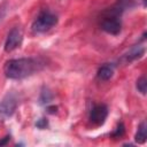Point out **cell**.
Instances as JSON below:
<instances>
[{
    "instance_id": "obj_7",
    "label": "cell",
    "mask_w": 147,
    "mask_h": 147,
    "mask_svg": "<svg viewBox=\"0 0 147 147\" xmlns=\"http://www.w3.org/2000/svg\"><path fill=\"white\" fill-rule=\"evenodd\" d=\"M139 1H141L145 5V0H117V2L113 6L118 13L123 14V11H125L126 9H131L136 6L139 5Z\"/></svg>"
},
{
    "instance_id": "obj_16",
    "label": "cell",
    "mask_w": 147,
    "mask_h": 147,
    "mask_svg": "<svg viewBox=\"0 0 147 147\" xmlns=\"http://www.w3.org/2000/svg\"><path fill=\"white\" fill-rule=\"evenodd\" d=\"M2 15H3V13H2V10H0V20H1V17H2Z\"/></svg>"
},
{
    "instance_id": "obj_14",
    "label": "cell",
    "mask_w": 147,
    "mask_h": 147,
    "mask_svg": "<svg viewBox=\"0 0 147 147\" xmlns=\"http://www.w3.org/2000/svg\"><path fill=\"white\" fill-rule=\"evenodd\" d=\"M46 125H47V121H46L45 118H40V119L37 122V126H38L39 129H44V127H46Z\"/></svg>"
},
{
    "instance_id": "obj_2",
    "label": "cell",
    "mask_w": 147,
    "mask_h": 147,
    "mask_svg": "<svg viewBox=\"0 0 147 147\" xmlns=\"http://www.w3.org/2000/svg\"><path fill=\"white\" fill-rule=\"evenodd\" d=\"M121 13H118L114 7L109 8L103 13L100 26L101 29L113 36H116L121 32L122 29V22H121Z\"/></svg>"
},
{
    "instance_id": "obj_15",
    "label": "cell",
    "mask_w": 147,
    "mask_h": 147,
    "mask_svg": "<svg viewBox=\"0 0 147 147\" xmlns=\"http://www.w3.org/2000/svg\"><path fill=\"white\" fill-rule=\"evenodd\" d=\"M9 138H10V137H8V136H7V137H5V139H2V140L0 141V146H2V145H5V144H7V141L9 140Z\"/></svg>"
},
{
    "instance_id": "obj_3",
    "label": "cell",
    "mask_w": 147,
    "mask_h": 147,
    "mask_svg": "<svg viewBox=\"0 0 147 147\" xmlns=\"http://www.w3.org/2000/svg\"><path fill=\"white\" fill-rule=\"evenodd\" d=\"M57 23V17L48 10H42L32 22L31 29L34 33H44L51 30Z\"/></svg>"
},
{
    "instance_id": "obj_13",
    "label": "cell",
    "mask_w": 147,
    "mask_h": 147,
    "mask_svg": "<svg viewBox=\"0 0 147 147\" xmlns=\"http://www.w3.org/2000/svg\"><path fill=\"white\" fill-rule=\"evenodd\" d=\"M123 133H124V125L121 123V124L117 126V129L115 130V132L113 133V136H114V137H116V138H118V137H122V136H123Z\"/></svg>"
},
{
    "instance_id": "obj_5",
    "label": "cell",
    "mask_w": 147,
    "mask_h": 147,
    "mask_svg": "<svg viewBox=\"0 0 147 147\" xmlns=\"http://www.w3.org/2000/svg\"><path fill=\"white\" fill-rule=\"evenodd\" d=\"M22 40H23V33H22V30L17 26L13 28L8 34H7V38H6V41H5V52L9 53V52H13L15 51L16 48H18L22 44Z\"/></svg>"
},
{
    "instance_id": "obj_10",
    "label": "cell",
    "mask_w": 147,
    "mask_h": 147,
    "mask_svg": "<svg viewBox=\"0 0 147 147\" xmlns=\"http://www.w3.org/2000/svg\"><path fill=\"white\" fill-rule=\"evenodd\" d=\"M146 139H147V127H146V123L142 122L138 126L137 133L134 136V140L138 144H145L146 142Z\"/></svg>"
},
{
    "instance_id": "obj_11",
    "label": "cell",
    "mask_w": 147,
    "mask_h": 147,
    "mask_svg": "<svg viewBox=\"0 0 147 147\" xmlns=\"http://www.w3.org/2000/svg\"><path fill=\"white\" fill-rule=\"evenodd\" d=\"M137 90L141 93V94H146V90H147V80L145 76H141L138 80H137Z\"/></svg>"
},
{
    "instance_id": "obj_4",
    "label": "cell",
    "mask_w": 147,
    "mask_h": 147,
    "mask_svg": "<svg viewBox=\"0 0 147 147\" xmlns=\"http://www.w3.org/2000/svg\"><path fill=\"white\" fill-rule=\"evenodd\" d=\"M18 99L17 94L14 92H8L0 101V118L7 119L11 117L17 108Z\"/></svg>"
},
{
    "instance_id": "obj_1",
    "label": "cell",
    "mask_w": 147,
    "mask_h": 147,
    "mask_svg": "<svg viewBox=\"0 0 147 147\" xmlns=\"http://www.w3.org/2000/svg\"><path fill=\"white\" fill-rule=\"evenodd\" d=\"M44 62L34 57H20L7 61L3 65L5 76L9 79H24L40 71L44 68Z\"/></svg>"
},
{
    "instance_id": "obj_12",
    "label": "cell",
    "mask_w": 147,
    "mask_h": 147,
    "mask_svg": "<svg viewBox=\"0 0 147 147\" xmlns=\"http://www.w3.org/2000/svg\"><path fill=\"white\" fill-rule=\"evenodd\" d=\"M52 100V94H51V92L49 91H42L41 92V94H40V98H39V102L41 103V105H45V103H47V102H49Z\"/></svg>"
},
{
    "instance_id": "obj_6",
    "label": "cell",
    "mask_w": 147,
    "mask_h": 147,
    "mask_svg": "<svg viewBox=\"0 0 147 147\" xmlns=\"http://www.w3.org/2000/svg\"><path fill=\"white\" fill-rule=\"evenodd\" d=\"M108 116V107L103 103L101 105H95L90 113V122L95 125V126H100L102 125Z\"/></svg>"
},
{
    "instance_id": "obj_8",
    "label": "cell",
    "mask_w": 147,
    "mask_h": 147,
    "mask_svg": "<svg viewBox=\"0 0 147 147\" xmlns=\"http://www.w3.org/2000/svg\"><path fill=\"white\" fill-rule=\"evenodd\" d=\"M114 75V68L113 65H109V64H103L102 67L99 68L98 72H96V77L100 79V80H109Z\"/></svg>"
},
{
    "instance_id": "obj_9",
    "label": "cell",
    "mask_w": 147,
    "mask_h": 147,
    "mask_svg": "<svg viewBox=\"0 0 147 147\" xmlns=\"http://www.w3.org/2000/svg\"><path fill=\"white\" fill-rule=\"evenodd\" d=\"M144 52H145L144 48L136 46V47H133L132 49H130V52L126 53V54L123 56V61L126 62V63H127V62H131V61H134V60L141 57L142 54H144Z\"/></svg>"
}]
</instances>
